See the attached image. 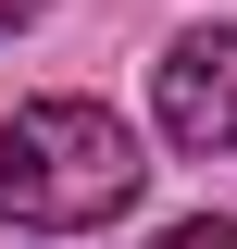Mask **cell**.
<instances>
[{
	"instance_id": "obj_1",
	"label": "cell",
	"mask_w": 237,
	"mask_h": 249,
	"mask_svg": "<svg viewBox=\"0 0 237 249\" xmlns=\"http://www.w3.org/2000/svg\"><path fill=\"white\" fill-rule=\"evenodd\" d=\"M138 187H150V150H138V124L100 112V100H25L0 124V212L13 224L75 237V224L138 212Z\"/></svg>"
},
{
	"instance_id": "obj_2",
	"label": "cell",
	"mask_w": 237,
	"mask_h": 249,
	"mask_svg": "<svg viewBox=\"0 0 237 249\" xmlns=\"http://www.w3.org/2000/svg\"><path fill=\"white\" fill-rule=\"evenodd\" d=\"M150 124H162V150H187V162L237 150V25H187L175 50L150 62Z\"/></svg>"
},
{
	"instance_id": "obj_3",
	"label": "cell",
	"mask_w": 237,
	"mask_h": 249,
	"mask_svg": "<svg viewBox=\"0 0 237 249\" xmlns=\"http://www.w3.org/2000/svg\"><path fill=\"white\" fill-rule=\"evenodd\" d=\"M150 249H237V212H187V224H162Z\"/></svg>"
},
{
	"instance_id": "obj_4",
	"label": "cell",
	"mask_w": 237,
	"mask_h": 249,
	"mask_svg": "<svg viewBox=\"0 0 237 249\" xmlns=\"http://www.w3.org/2000/svg\"><path fill=\"white\" fill-rule=\"evenodd\" d=\"M38 13H50V0H0V37H25V25H38Z\"/></svg>"
}]
</instances>
